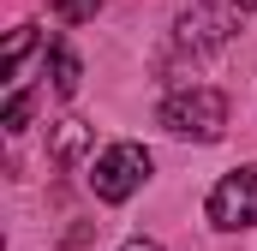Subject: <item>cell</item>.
<instances>
[{
    "instance_id": "obj_1",
    "label": "cell",
    "mask_w": 257,
    "mask_h": 251,
    "mask_svg": "<svg viewBox=\"0 0 257 251\" xmlns=\"http://www.w3.org/2000/svg\"><path fill=\"white\" fill-rule=\"evenodd\" d=\"M162 126L174 138H197V144H215L227 132V96L209 90V84H192V90H174L162 102Z\"/></svg>"
},
{
    "instance_id": "obj_2",
    "label": "cell",
    "mask_w": 257,
    "mask_h": 251,
    "mask_svg": "<svg viewBox=\"0 0 257 251\" xmlns=\"http://www.w3.org/2000/svg\"><path fill=\"white\" fill-rule=\"evenodd\" d=\"M144 180H150V150L144 144H108L96 156V168H90V191L102 203H126Z\"/></svg>"
},
{
    "instance_id": "obj_3",
    "label": "cell",
    "mask_w": 257,
    "mask_h": 251,
    "mask_svg": "<svg viewBox=\"0 0 257 251\" xmlns=\"http://www.w3.org/2000/svg\"><path fill=\"white\" fill-rule=\"evenodd\" d=\"M203 209H209V227H221V233H245V227H257V162L221 174Z\"/></svg>"
},
{
    "instance_id": "obj_4",
    "label": "cell",
    "mask_w": 257,
    "mask_h": 251,
    "mask_svg": "<svg viewBox=\"0 0 257 251\" xmlns=\"http://www.w3.org/2000/svg\"><path fill=\"white\" fill-rule=\"evenodd\" d=\"M239 6L233 0H209V6H192L186 18H180V42H192V48H227L233 36H239Z\"/></svg>"
},
{
    "instance_id": "obj_5",
    "label": "cell",
    "mask_w": 257,
    "mask_h": 251,
    "mask_svg": "<svg viewBox=\"0 0 257 251\" xmlns=\"http://www.w3.org/2000/svg\"><path fill=\"white\" fill-rule=\"evenodd\" d=\"M90 138H96V132H90L84 120H54V132H48V156H54L60 168H72L78 156H90Z\"/></svg>"
},
{
    "instance_id": "obj_6",
    "label": "cell",
    "mask_w": 257,
    "mask_h": 251,
    "mask_svg": "<svg viewBox=\"0 0 257 251\" xmlns=\"http://www.w3.org/2000/svg\"><path fill=\"white\" fill-rule=\"evenodd\" d=\"M48 66H54V90H60V96H78V78H84V66H78V54H72L66 42H54Z\"/></svg>"
},
{
    "instance_id": "obj_7",
    "label": "cell",
    "mask_w": 257,
    "mask_h": 251,
    "mask_svg": "<svg viewBox=\"0 0 257 251\" xmlns=\"http://www.w3.org/2000/svg\"><path fill=\"white\" fill-rule=\"evenodd\" d=\"M30 48H36V24H18V30H12V42H6V54H0V72H6V78H18V66H24Z\"/></svg>"
},
{
    "instance_id": "obj_8",
    "label": "cell",
    "mask_w": 257,
    "mask_h": 251,
    "mask_svg": "<svg viewBox=\"0 0 257 251\" xmlns=\"http://www.w3.org/2000/svg\"><path fill=\"white\" fill-rule=\"evenodd\" d=\"M48 12H54L60 24H90V18L102 12V0H48Z\"/></svg>"
},
{
    "instance_id": "obj_9",
    "label": "cell",
    "mask_w": 257,
    "mask_h": 251,
    "mask_svg": "<svg viewBox=\"0 0 257 251\" xmlns=\"http://www.w3.org/2000/svg\"><path fill=\"white\" fill-rule=\"evenodd\" d=\"M30 108H36V96H30V90H18V96L6 102V114H0V126H6V132H24V120H30Z\"/></svg>"
},
{
    "instance_id": "obj_10",
    "label": "cell",
    "mask_w": 257,
    "mask_h": 251,
    "mask_svg": "<svg viewBox=\"0 0 257 251\" xmlns=\"http://www.w3.org/2000/svg\"><path fill=\"white\" fill-rule=\"evenodd\" d=\"M120 251H162V245H156V239H144V233H138V239H126V245H120Z\"/></svg>"
}]
</instances>
